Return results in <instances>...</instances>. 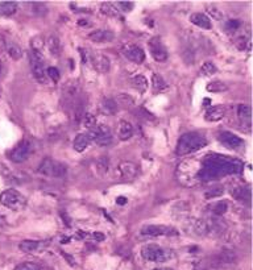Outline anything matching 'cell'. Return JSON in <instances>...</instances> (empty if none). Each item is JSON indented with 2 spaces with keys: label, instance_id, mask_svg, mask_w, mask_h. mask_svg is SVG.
Listing matches in <instances>:
<instances>
[{
  "label": "cell",
  "instance_id": "74e56055",
  "mask_svg": "<svg viewBox=\"0 0 253 270\" xmlns=\"http://www.w3.org/2000/svg\"><path fill=\"white\" fill-rule=\"evenodd\" d=\"M228 210V204L227 202H219V203L213 204V207H211V211L215 216H220L224 215L225 212Z\"/></svg>",
  "mask_w": 253,
  "mask_h": 270
},
{
  "label": "cell",
  "instance_id": "b9f144b4",
  "mask_svg": "<svg viewBox=\"0 0 253 270\" xmlns=\"http://www.w3.org/2000/svg\"><path fill=\"white\" fill-rule=\"evenodd\" d=\"M82 123H83V126L86 127V128H90L91 130V128H94L95 124H96V119H95L94 115L87 112V114L84 115V118H83Z\"/></svg>",
  "mask_w": 253,
  "mask_h": 270
},
{
  "label": "cell",
  "instance_id": "83f0119b",
  "mask_svg": "<svg viewBox=\"0 0 253 270\" xmlns=\"http://www.w3.org/2000/svg\"><path fill=\"white\" fill-rule=\"evenodd\" d=\"M91 140L90 137H88V135L86 134H81L78 135V136L74 138V142H73V148H74L75 152L78 153H82L84 149L90 145Z\"/></svg>",
  "mask_w": 253,
  "mask_h": 270
},
{
  "label": "cell",
  "instance_id": "cb8c5ba5",
  "mask_svg": "<svg viewBox=\"0 0 253 270\" xmlns=\"http://www.w3.org/2000/svg\"><path fill=\"white\" fill-rule=\"evenodd\" d=\"M225 115V107L224 106H213L210 107L209 110L206 111L205 119L207 122H219L224 118Z\"/></svg>",
  "mask_w": 253,
  "mask_h": 270
},
{
  "label": "cell",
  "instance_id": "30bf717a",
  "mask_svg": "<svg viewBox=\"0 0 253 270\" xmlns=\"http://www.w3.org/2000/svg\"><path fill=\"white\" fill-rule=\"evenodd\" d=\"M140 233L145 237H158V236H177L178 231L164 224H146L141 228Z\"/></svg>",
  "mask_w": 253,
  "mask_h": 270
},
{
  "label": "cell",
  "instance_id": "f1b7e54d",
  "mask_svg": "<svg viewBox=\"0 0 253 270\" xmlns=\"http://www.w3.org/2000/svg\"><path fill=\"white\" fill-rule=\"evenodd\" d=\"M215 261H216L219 265H223V264H232L236 261V253L233 251L225 249V251L220 252L217 256H215Z\"/></svg>",
  "mask_w": 253,
  "mask_h": 270
},
{
  "label": "cell",
  "instance_id": "60d3db41",
  "mask_svg": "<svg viewBox=\"0 0 253 270\" xmlns=\"http://www.w3.org/2000/svg\"><path fill=\"white\" fill-rule=\"evenodd\" d=\"M43 47V40L41 37H36V39L32 40V51H35V53H39L41 54V51H42Z\"/></svg>",
  "mask_w": 253,
  "mask_h": 270
},
{
  "label": "cell",
  "instance_id": "d6986e66",
  "mask_svg": "<svg viewBox=\"0 0 253 270\" xmlns=\"http://www.w3.org/2000/svg\"><path fill=\"white\" fill-rule=\"evenodd\" d=\"M236 116L237 120L240 122L243 128L251 130V123H252V108L247 104H240L236 107Z\"/></svg>",
  "mask_w": 253,
  "mask_h": 270
},
{
  "label": "cell",
  "instance_id": "c3c4849f",
  "mask_svg": "<svg viewBox=\"0 0 253 270\" xmlns=\"http://www.w3.org/2000/svg\"><path fill=\"white\" fill-rule=\"evenodd\" d=\"M116 4H118L119 9H122V11L124 12L130 11V9L133 8V3H130V1H119V3Z\"/></svg>",
  "mask_w": 253,
  "mask_h": 270
},
{
  "label": "cell",
  "instance_id": "836d02e7",
  "mask_svg": "<svg viewBox=\"0 0 253 270\" xmlns=\"http://www.w3.org/2000/svg\"><path fill=\"white\" fill-rule=\"evenodd\" d=\"M100 11L107 16H118L120 13V9H119L118 4L116 3H102L100 5Z\"/></svg>",
  "mask_w": 253,
  "mask_h": 270
},
{
  "label": "cell",
  "instance_id": "816d5d0a",
  "mask_svg": "<svg viewBox=\"0 0 253 270\" xmlns=\"http://www.w3.org/2000/svg\"><path fill=\"white\" fill-rule=\"evenodd\" d=\"M126 198H118V199H116V203L120 204V206H123V204L126 203Z\"/></svg>",
  "mask_w": 253,
  "mask_h": 270
},
{
  "label": "cell",
  "instance_id": "8d00e7d4",
  "mask_svg": "<svg viewBox=\"0 0 253 270\" xmlns=\"http://www.w3.org/2000/svg\"><path fill=\"white\" fill-rule=\"evenodd\" d=\"M31 12L35 16H45L47 13V7L43 3H29Z\"/></svg>",
  "mask_w": 253,
  "mask_h": 270
},
{
  "label": "cell",
  "instance_id": "681fc988",
  "mask_svg": "<svg viewBox=\"0 0 253 270\" xmlns=\"http://www.w3.org/2000/svg\"><path fill=\"white\" fill-rule=\"evenodd\" d=\"M137 115L138 116H142V118H146V119H154V116H152L149 112H146L144 108H137Z\"/></svg>",
  "mask_w": 253,
  "mask_h": 270
},
{
  "label": "cell",
  "instance_id": "6da1fadb",
  "mask_svg": "<svg viewBox=\"0 0 253 270\" xmlns=\"http://www.w3.org/2000/svg\"><path fill=\"white\" fill-rule=\"evenodd\" d=\"M243 168L244 165L240 160L220 154H210L201 161L199 182H210L231 174H239Z\"/></svg>",
  "mask_w": 253,
  "mask_h": 270
},
{
  "label": "cell",
  "instance_id": "e0dca14e",
  "mask_svg": "<svg viewBox=\"0 0 253 270\" xmlns=\"http://www.w3.org/2000/svg\"><path fill=\"white\" fill-rule=\"evenodd\" d=\"M122 51L126 58H128L134 63H142L144 59H145V51L142 50L140 46H137V45H133V44L124 45L122 47Z\"/></svg>",
  "mask_w": 253,
  "mask_h": 270
},
{
  "label": "cell",
  "instance_id": "f35d334b",
  "mask_svg": "<svg viewBox=\"0 0 253 270\" xmlns=\"http://www.w3.org/2000/svg\"><path fill=\"white\" fill-rule=\"evenodd\" d=\"M96 169L100 174H104V173L108 172L110 169V160L107 157H100L98 161H96Z\"/></svg>",
  "mask_w": 253,
  "mask_h": 270
},
{
  "label": "cell",
  "instance_id": "ac0fdd59",
  "mask_svg": "<svg viewBox=\"0 0 253 270\" xmlns=\"http://www.w3.org/2000/svg\"><path fill=\"white\" fill-rule=\"evenodd\" d=\"M49 241H37V240H24L19 245V248L25 253H39L47 248Z\"/></svg>",
  "mask_w": 253,
  "mask_h": 270
},
{
  "label": "cell",
  "instance_id": "db71d44e",
  "mask_svg": "<svg viewBox=\"0 0 253 270\" xmlns=\"http://www.w3.org/2000/svg\"><path fill=\"white\" fill-rule=\"evenodd\" d=\"M153 270H174V269H171V268H157V269H153Z\"/></svg>",
  "mask_w": 253,
  "mask_h": 270
},
{
  "label": "cell",
  "instance_id": "5bb4252c",
  "mask_svg": "<svg viewBox=\"0 0 253 270\" xmlns=\"http://www.w3.org/2000/svg\"><path fill=\"white\" fill-rule=\"evenodd\" d=\"M148 46H149L150 55L153 57L154 61L157 62H165L169 54L166 50L165 45L162 44V41L158 37H153L148 41Z\"/></svg>",
  "mask_w": 253,
  "mask_h": 270
},
{
  "label": "cell",
  "instance_id": "bcb514c9",
  "mask_svg": "<svg viewBox=\"0 0 253 270\" xmlns=\"http://www.w3.org/2000/svg\"><path fill=\"white\" fill-rule=\"evenodd\" d=\"M15 270H42V269H41L39 265H36V264L33 263H24L21 264V265H19V267L16 268Z\"/></svg>",
  "mask_w": 253,
  "mask_h": 270
},
{
  "label": "cell",
  "instance_id": "ffe728a7",
  "mask_svg": "<svg viewBox=\"0 0 253 270\" xmlns=\"http://www.w3.org/2000/svg\"><path fill=\"white\" fill-rule=\"evenodd\" d=\"M232 196L235 199L244 204H251V199H252V194H251V187L247 184H240V186H235L231 190Z\"/></svg>",
  "mask_w": 253,
  "mask_h": 270
},
{
  "label": "cell",
  "instance_id": "ba28073f",
  "mask_svg": "<svg viewBox=\"0 0 253 270\" xmlns=\"http://www.w3.org/2000/svg\"><path fill=\"white\" fill-rule=\"evenodd\" d=\"M138 172H140V169L134 162L123 161L115 168L114 177L115 180H122V182H129V180H133L138 176Z\"/></svg>",
  "mask_w": 253,
  "mask_h": 270
},
{
  "label": "cell",
  "instance_id": "603a6c76",
  "mask_svg": "<svg viewBox=\"0 0 253 270\" xmlns=\"http://www.w3.org/2000/svg\"><path fill=\"white\" fill-rule=\"evenodd\" d=\"M133 134H134V130L129 122H126V120H120V122H119L118 124L119 140H122V141L129 140L130 137L133 136Z\"/></svg>",
  "mask_w": 253,
  "mask_h": 270
},
{
  "label": "cell",
  "instance_id": "52a82bcc",
  "mask_svg": "<svg viewBox=\"0 0 253 270\" xmlns=\"http://www.w3.org/2000/svg\"><path fill=\"white\" fill-rule=\"evenodd\" d=\"M81 95V83L78 79L70 81L63 86L62 95H61V104L65 110L71 111V107L75 103V100Z\"/></svg>",
  "mask_w": 253,
  "mask_h": 270
},
{
  "label": "cell",
  "instance_id": "7402d4cb",
  "mask_svg": "<svg viewBox=\"0 0 253 270\" xmlns=\"http://www.w3.org/2000/svg\"><path fill=\"white\" fill-rule=\"evenodd\" d=\"M46 46L50 51L51 55H54L55 58H58L61 53H62V43L55 33H50L46 37Z\"/></svg>",
  "mask_w": 253,
  "mask_h": 270
},
{
  "label": "cell",
  "instance_id": "4fadbf2b",
  "mask_svg": "<svg viewBox=\"0 0 253 270\" xmlns=\"http://www.w3.org/2000/svg\"><path fill=\"white\" fill-rule=\"evenodd\" d=\"M88 61L91 62L92 67L99 73H108L111 69V61L104 53L102 51H91L90 54L87 55Z\"/></svg>",
  "mask_w": 253,
  "mask_h": 270
},
{
  "label": "cell",
  "instance_id": "277c9868",
  "mask_svg": "<svg viewBox=\"0 0 253 270\" xmlns=\"http://www.w3.org/2000/svg\"><path fill=\"white\" fill-rule=\"evenodd\" d=\"M141 256L142 259L150 263H166L173 260L175 257V253L171 249L162 248L157 244H146L142 247Z\"/></svg>",
  "mask_w": 253,
  "mask_h": 270
},
{
  "label": "cell",
  "instance_id": "7a4b0ae2",
  "mask_svg": "<svg viewBox=\"0 0 253 270\" xmlns=\"http://www.w3.org/2000/svg\"><path fill=\"white\" fill-rule=\"evenodd\" d=\"M199 170H201V162L197 160L183 161L178 165L177 176L178 182L186 187H193L199 183Z\"/></svg>",
  "mask_w": 253,
  "mask_h": 270
},
{
  "label": "cell",
  "instance_id": "3957f363",
  "mask_svg": "<svg viewBox=\"0 0 253 270\" xmlns=\"http://www.w3.org/2000/svg\"><path fill=\"white\" fill-rule=\"evenodd\" d=\"M206 145H207V138L205 137V135L199 134V132H189V134L182 135L179 137L175 153L178 156H187L190 153L205 148Z\"/></svg>",
  "mask_w": 253,
  "mask_h": 270
},
{
  "label": "cell",
  "instance_id": "d4e9b609",
  "mask_svg": "<svg viewBox=\"0 0 253 270\" xmlns=\"http://www.w3.org/2000/svg\"><path fill=\"white\" fill-rule=\"evenodd\" d=\"M190 21L197 25V27L202 28V29H211L212 28V24H211V20L209 19V16L205 15V13H193L190 16Z\"/></svg>",
  "mask_w": 253,
  "mask_h": 270
},
{
  "label": "cell",
  "instance_id": "8992f818",
  "mask_svg": "<svg viewBox=\"0 0 253 270\" xmlns=\"http://www.w3.org/2000/svg\"><path fill=\"white\" fill-rule=\"evenodd\" d=\"M37 172L41 176L51 177V178H62V177H66L67 166L62 162H59V161H55L47 157V158H43L41 161Z\"/></svg>",
  "mask_w": 253,
  "mask_h": 270
},
{
  "label": "cell",
  "instance_id": "ab89813d",
  "mask_svg": "<svg viewBox=\"0 0 253 270\" xmlns=\"http://www.w3.org/2000/svg\"><path fill=\"white\" fill-rule=\"evenodd\" d=\"M235 44L236 46L240 49V50H245V49H251V40H247L245 36H239L236 40H235Z\"/></svg>",
  "mask_w": 253,
  "mask_h": 270
},
{
  "label": "cell",
  "instance_id": "d590c367",
  "mask_svg": "<svg viewBox=\"0 0 253 270\" xmlns=\"http://www.w3.org/2000/svg\"><path fill=\"white\" fill-rule=\"evenodd\" d=\"M216 66H215V63L211 62V61H207L202 65L201 67V74L205 75V77H212L213 74H216Z\"/></svg>",
  "mask_w": 253,
  "mask_h": 270
},
{
  "label": "cell",
  "instance_id": "484cf974",
  "mask_svg": "<svg viewBox=\"0 0 253 270\" xmlns=\"http://www.w3.org/2000/svg\"><path fill=\"white\" fill-rule=\"evenodd\" d=\"M4 50L7 53L12 59H20L23 57V49L20 47L19 44H16L15 41H5V45H4Z\"/></svg>",
  "mask_w": 253,
  "mask_h": 270
},
{
  "label": "cell",
  "instance_id": "e575fe53",
  "mask_svg": "<svg viewBox=\"0 0 253 270\" xmlns=\"http://www.w3.org/2000/svg\"><path fill=\"white\" fill-rule=\"evenodd\" d=\"M206 90L209 91V92H223V91L228 90V87L227 85L220 81H212V82H210L206 87Z\"/></svg>",
  "mask_w": 253,
  "mask_h": 270
},
{
  "label": "cell",
  "instance_id": "2e32d148",
  "mask_svg": "<svg viewBox=\"0 0 253 270\" xmlns=\"http://www.w3.org/2000/svg\"><path fill=\"white\" fill-rule=\"evenodd\" d=\"M87 103H88V100H87V96L86 95H79V98L75 100V103L73 104V107H71V115H73V120L75 122V124H78V123H81L83 120V118H84V115L87 114L86 110H87Z\"/></svg>",
  "mask_w": 253,
  "mask_h": 270
},
{
  "label": "cell",
  "instance_id": "44dd1931",
  "mask_svg": "<svg viewBox=\"0 0 253 270\" xmlns=\"http://www.w3.org/2000/svg\"><path fill=\"white\" fill-rule=\"evenodd\" d=\"M115 39V36L112 32L104 31V29H98V31L91 32L88 35V40H91L95 44H107L112 43Z\"/></svg>",
  "mask_w": 253,
  "mask_h": 270
},
{
  "label": "cell",
  "instance_id": "7c38bea8",
  "mask_svg": "<svg viewBox=\"0 0 253 270\" xmlns=\"http://www.w3.org/2000/svg\"><path fill=\"white\" fill-rule=\"evenodd\" d=\"M31 70H32V74H33V77H35V79L37 81V82L46 83L47 77H46V70H45V67H43L42 54H39V53L32 51Z\"/></svg>",
  "mask_w": 253,
  "mask_h": 270
},
{
  "label": "cell",
  "instance_id": "8fae6325",
  "mask_svg": "<svg viewBox=\"0 0 253 270\" xmlns=\"http://www.w3.org/2000/svg\"><path fill=\"white\" fill-rule=\"evenodd\" d=\"M88 137L91 141H94L98 145H110L112 142V132H111L110 127L104 126V124L91 128Z\"/></svg>",
  "mask_w": 253,
  "mask_h": 270
},
{
  "label": "cell",
  "instance_id": "1f68e13d",
  "mask_svg": "<svg viewBox=\"0 0 253 270\" xmlns=\"http://www.w3.org/2000/svg\"><path fill=\"white\" fill-rule=\"evenodd\" d=\"M132 85L136 90H138L140 92H145L148 90V79L141 74L134 75L133 78H132Z\"/></svg>",
  "mask_w": 253,
  "mask_h": 270
},
{
  "label": "cell",
  "instance_id": "f5cc1de1",
  "mask_svg": "<svg viewBox=\"0 0 253 270\" xmlns=\"http://www.w3.org/2000/svg\"><path fill=\"white\" fill-rule=\"evenodd\" d=\"M5 225H7V223H5V220H4L3 218L0 216V228H4V227H5Z\"/></svg>",
  "mask_w": 253,
  "mask_h": 270
},
{
  "label": "cell",
  "instance_id": "f546056e",
  "mask_svg": "<svg viewBox=\"0 0 253 270\" xmlns=\"http://www.w3.org/2000/svg\"><path fill=\"white\" fill-rule=\"evenodd\" d=\"M115 102H116V104H118V106L123 107V108H133L134 107L133 96H130V95H128V94L116 95Z\"/></svg>",
  "mask_w": 253,
  "mask_h": 270
},
{
  "label": "cell",
  "instance_id": "7dc6e473",
  "mask_svg": "<svg viewBox=\"0 0 253 270\" xmlns=\"http://www.w3.org/2000/svg\"><path fill=\"white\" fill-rule=\"evenodd\" d=\"M207 11L211 13V16H212L213 19H216V20H221L223 17H224V15H223V12L219 11L217 8L215 7H211V5H207Z\"/></svg>",
  "mask_w": 253,
  "mask_h": 270
},
{
  "label": "cell",
  "instance_id": "9c48e42d",
  "mask_svg": "<svg viewBox=\"0 0 253 270\" xmlns=\"http://www.w3.org/2000/svg\"><path fill=\"white\" fill-rule=\"evenodd\" d=\"M33 153H35L33 144L31 141L23 140L12 149L11 153H9V160L15 164H21V162H25Z\"/></svg>",
  "mask_w": 253,
  "mask_h": 270
},
{
  "label": "cell",
  "instance_id": "f6af8a7d",
  "mask_svg": "<svg viewBox=\"0 0 253 270\" xmlns=\"http://www.w3.org/2000/svg\"><path fill=\"white\" fill-rule=\"evenodd\" d=\"M239 28H240V21H237V20H229L228 23L225 24V31H228L229 33L236 32Z\"/></svg>",
  "mask_w": 253,
  "mask_h": 270
},
{
  "label": "cell",
  "instance_id": "7bdbcfd3",
  "mask_svg": "<svg viewBox=\"0 0 253 270\" xmlns=\"http://www.w3.org/2000/svg\"><path fill=\"white\" fill-rule=\"evenodd\" d=\"M223 191H224V190H223V187H220V186H215V187L210 188L209 191H206L205 196L207 198V199H211V198H216V196L221 195V194H223Z\"/></svg>",
  "mask_w": 253,
  "mask_h": 270
},
{
  "label": "cell",
  "instance_id": "4316f807",
  "mask_svg": "<svg viewBox=\"0 0 253 270\" xmlns=\"http://www.w3.org/2000/svg\"><path fill=\"white\" fill-rule=\"evenodd\" d=\"M99 110H100V112L104 115H115L118 112L119 106L116 104V102H115V99L104 98L102 102H100Z\"/></svg>",
  "mask_w": 253,
  "mask_h": 270
},
{
  "label": "cell",
  "instance_id": "d6a6232c",
  "mask_svg": "<svg viewBox=\"0 0 253 270\" xmlns=\"http://www.w3.org/2000/svg\"><path fill=\"white\" fill-rule=\"evenodd\" d=\"M152 86H153L154 91H157V92L168 90V83L165 82V79L162 78L160 74L152 75Z\"/></svg>",
  "mask_w": 253,
  "mask_h": 270
},
{
  "label": "cell",
  "instance_id": "9a60e30c",
  "mask_svg": "<svg viewBox=\"0 0 253 270\" xmlns=\"http://www.w3.org/2000/svg\"><path fill=\"white\" fill-rule=\"evenodd\" d=\"M217 140L220 141V144L223 146L231 149V150H237V149L243 148V145H244L243 138H240L232 132H220L217 135Z\"/></svg>",
  "mask_w": 253,
  "mask_h": 270
},
{
  "label": "cell",
  "instance_id": "ee69618b",
  "mask_svg": "<svg viewBox=\"0 0 253 270\" xmlns=\"http://www.w3.org/2000/svg\"><path fill=\"white\" fill-rule=\"evenodd\" d=\"M46 77L47 78H50L53 82H58L59 78H61V75H59V71L57 67H47Z\"/></svg>",
  "mask_w": 253,
  "mask_h": 270
},
{
  "label": "cell",
  "instance_id": "4dcf8cb0",
  "mask_svg": "<svg viewBox=\"0 0 253 270\" xmlns=\"http://www.w3.org/2000/svg\"><path fill=\"white\" fill-rule=\"evenodd\" d=\"M17 11V4L15 1H3L0 3V16H12Z\"/></svg>",
  "mask_w": 253,
  "mask_h": 270
},
{
  "label": "cell",
  "instance_id": "5b68a950",
  "mask_svg": "<svg viewBox=\"0 0 253 270\" xmlns=\"http://www.w3.org/2000/svg\"><path fill=\"white\" fill-rule=\"evenodd\" d=\"M0 204L8 210L20 211L27 206V199L21 192H19L15 188H7L0 194Z\"/></svg>",
  "mask_w": 253,
  "mask_h": 270
},
{
  "label": "cell",
  "instance_id": "f907efd6",
  "mask_svg": "<svg viewBox=\"0 0 253 270\" xmlns=\"http://www.w3.org/2000/svg\"><path fill=\"white\" fill-rule=\"evenodd\" d=\"M94 239L102 241V240H104V235H103V233H94Z\"/></svg>",
  "mask_w": 253,
  "mask_h": 270
}]
</instances>
